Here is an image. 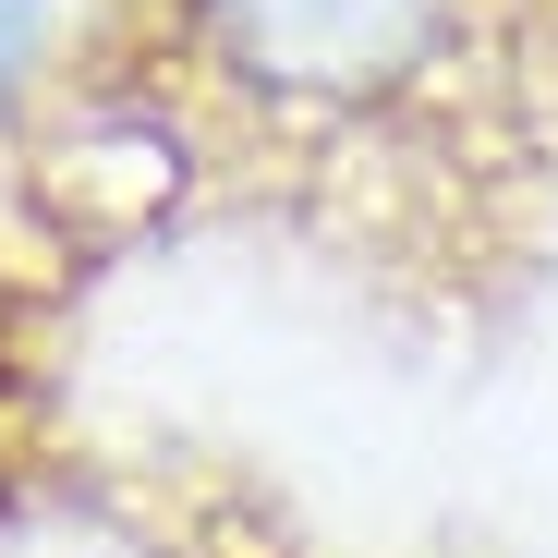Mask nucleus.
Masks as SVG:
<instances>
[{"label": "nucleus", "instance_id": "1", "mask_svg": "<svg viewBox=\"0 0 558 558\" xmlns=\"http://www.w3.org/2000/svg\"><path fill=\"white\" fill-rule=\"evenodd\" d=\"M522 25L534 0H134L122 49L195 110L207 170L449 207L510 170Z\"/></svg>", "mask_w": 558, "mask_h": 558}, {"label": "nucleus", "instance_id": "2", "mask_svg": "<svg viewBox=\"0 0 558 558\" xmlns=\"http://www.w3.org/2000/svg\"><path fill=\"white\" fill-rule=\"evenodd\" d=\"M0 558H231V546L170 474L61 437H0Z\"/></svg>", "mask_w": 558, "mask_h": 558}, {"label": "nucleus", "instance_id": "3", "mask_svg": "<svg viewBox=\"0 0 558 558\" xmlns=\"http://www.w3.org/2000/svg\"><path fill=\"white\" fill-rule=\"evenodd\" d=\"M49 61V0H0V98H25Z\"/></svg>", "mask_w": 558, "mask_h": 558}]
</instances>
